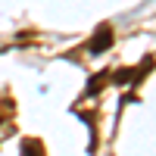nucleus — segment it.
I'll return each mask as SVG.
<instances>
[{
	"label": "nucleus",
	"mask_w": 156,
	"mask_h": 156,
	"mask_svg": "<svg viewBox=\"0 0 156 156\" xmlns=\"http://www.w3.org/2000/svg\"><path fill=\"white\" fill-rule=\"evenodd\" d=\"M109 44H112V34H109V28H100V31H97V41H90V47H87V50L97 56V53H103V50H106Z\"/></svg>",
	"instance_id": "f257e3e1"
},
{
	"label": "nucleus",
	"mask_w": 156,
	"mask_h": 156,
	"mask_svg": "<svg viewBox=\"0 0 156 156\" xmlns=\"http://www.w3.org/2000/svg\"><path fill=\"white\" fill-rule=\"evenodd\" d=\"M22 153H25V156H44V150H41V144H37V140H25Z\"/></svg>",
	"instance_id": "f03ea898"
}]
</instances>
